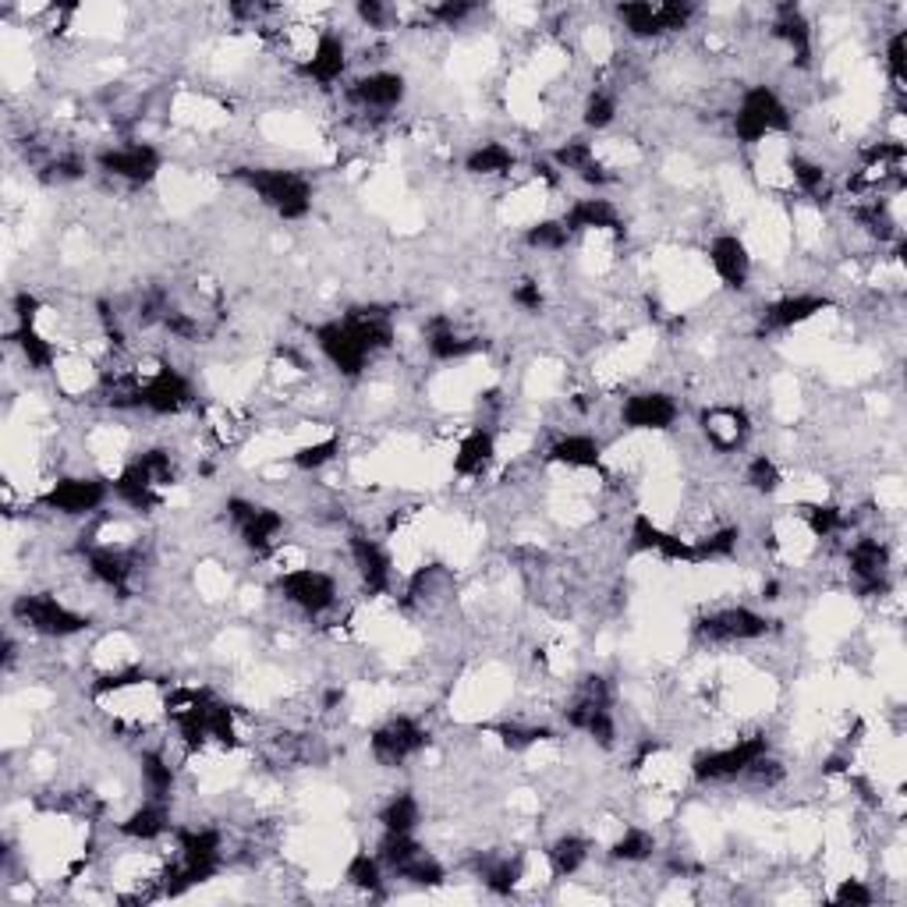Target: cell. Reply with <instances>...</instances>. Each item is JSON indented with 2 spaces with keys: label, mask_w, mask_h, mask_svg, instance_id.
<instances>
[{
  "label": "cell",
  "mask_w": 907,
  "mask_h": 907,
  "mask_svg": "<svg viewBox=\"0 0 907 907\" xmlns=\"http://www.w3.org/2000/svg\"><path fill=\"white\" fill-rule=\"evenodd\" d=\"M235 181L253 188L280 220H305L313 214V185L287 167H238Z\"/></svg>",
  "instance_id": "6da1fadb"
},
{
  "label": "cell",
  "mask_w": 907,
  "mask_h": 907,
  "mask_svg": "<svg viewBox=\"0 0 907 907\" xmlns=\"http://www.w3.org/2000/svg\"><path fill=\"white\" fill-rule=\"evenodd\" d=\"M178 851L181 861L167 873L164 894L181 897L199 883H209L224 865V837L220 829H178Z\"/></svg>",
  "instance_id": "7a4b0ae2"
},
{
  "label": "cell",
  "mask_w": 907,
  "mask_h": 907,
  "mask_svg": "<svg viewBox=\"0 0 907 907\" xmlns=\"http://www.w3.org/2000/svg\"><path fill=\"white\" fill-rule=\"evenodd\" d=\"M790 131V110L777 96L773 86H751L745 89L741 103L735 110V139L745 146H759L769 135Z\"/></svg>",
  "instance_id": "3957f363"
},
{
  "label": "cell",
  "mask_w": 907,
  "mask_h": 907,
  "mask_svg": "<svg viewBox=\"0 0 907 907\" xmlns=\"http://www.w3.org/2000/svg\"><path fill=\"white\" fill-rule=\"evenodd\" d=\"M11 617L22 628L43 634V639H71L89 628V617L75 613L50 592H26L11 603Z\"/></svg>",
  "instance_id": "277c9868"
},
{
  "label": "cell",
  "mask_w": 907,
  "mask_h": 907,
  "mask_svg": "<svg viewBox=\"0 0 907 907\" xmlns=\"http://www.w3.org/2000/svg\"><path fill=\"white\" fill-rule=\"evenodd\" d=\"M773 631V621L751 607H723L712 610L694 621V639L709 642V645H723V642H759Z\"/></svg>",
  "instance_id": "5b68a950"
},
{
  "label": "cell",
  "mask_w": 907,
  "mask_h": 907,
  "mask_svg": "<svg viewBox=\"0 0 907 907\" xmlns=\"http://www.w3.org/2000/svg\"><path fill=\"white\" fill-rule=\"evenodd\" d=\"M769 756V738L766 735H756V738H745L738 745H727V748H717V751H702V756H694L691 762V777L699 783H720V780H738L748 773V766Z\"/></svg>",
  "instance_id": "8992f818"
},
{
  "label": "cell",
  "mask_w": 907,
  "mask_h": 907,
  "mask_svg": "<svg viewBox=\"0 0 907 907\" xmlns=\"http://www.w3.org/2000/svg\"><path fill=\"white\" fill-rule=\"evenodd\" d=\"M430 745H433V735L418 720H412V717H394V720H387L383 727H376L373 738H369L373 759L379 766H387V769L404 766L408 759L422 756V751H426Z\"/></svg>",
  "instance_id": "52a82bcc"
},
{
  "label": "cell",
  "mask_w": 907,
  "mask_h": 907,
  "mask_svg": "<svg viewBox=\"0 0 907 907\" xmlns=\"http://www.w3.org/2000/svg\"><path fill=\"white\" fill-rule=\"evenodd\" d=\"M110 496H114L110 482L89 479V475H68V479H57L53 486L40 496V507L68 514V517H86V514L100 511Z\"/></svg>",
  "instance_id": "ba28073f"
},
{
  "label": "cell",
  "mask_w": 907,
  "mask_h": 907,
  "mask_svg": "<svg viewBox=\"0 0 907 907\" xmlns=\"http://www.w3.org/2000/svg\"><path fill=\"white\" fill-rule=\"evenodd\" d=\"M313 337H316V347L323 352V358L331 362L334 369H337L341 376H347V379H358L365 365H369V355H373V352L362 344V337H358L344 319L319 323L316 331H313Z\"/></svg>",
  "instance_id": "9c48e42d"
},
{
  "label": "cell",
  "mask_w": 907,
  "mask_h": 907,
  "mask_svg": "<svg viewBox=\"0 0 907 907\" xmlns=\"http://www.w3.org/2000/svg\"><path fill=\"white\" fill-rule=\"evenodd\" d=\"M277 592L308 617H319L337 603V582L326 571H316V568L284 571L277 578Z\"/></svg>",
  "instance_id": "30bf717a"
},
{
  "label": "cell",
  "mask_w": 907,
  "mask_h": 907,
  "mask_svg": "<svg viewBox=\"0 0 907 907\" xmlns=\"http://www.w3.org/2000/svg\"><path fill=\"white\" fill-rule=\"evenodd\" d=\"M224 511L230 517V525L238 529L245 550H253V553H266L269 546H274V539L280 535V529H284V514L280 511L253 504V500H245V496H230L224 504Z\"/></svg>",
  "instance_id": "8fae6325"
},
{
  "label": "cell",
  "mask_w": 907,
  "mask_h": 907,
  "mask_svg": "<svg viewBox=\"0 0 907 907\" xmlns=\"http://www.w3.org/2000/svg\"><path fill=\"white\" fill-rule=\"evenodd\" d=\"M96 167H100L107 178H118L128 185H149L160 174L164 157L157 146L149 142H135V146H121V149H103L96 152Z\"/></svg>",
  "instance_id": "7c38bea8"
},
{
  "label": "cell",
  "mask_w": 907,
  "mask_h": 907,
  "mask_svg": "<svg viewBox=\"0 0 907 907\" xmlns=\"http://www.w3.org/2000/svg\"><path fill=\"white\" fill-rule=\"evenodd\" d=\"M135 397H139V408H146L152 415H178L181 408H188V404L196 401V391H191L185 373H178L174 365H160V369L142 383Z\"/></svg>",
  "instance_id": "4fadbf2b"
},
{
  "label": "cell",
  "mask_w": 907,
  "mask_h": 907,
  "mask_svg": "<svg viewBox=\"0 0 907 907\" xmlns=\"http://www.w3.org/2000/svg\"><path fill=\"white\" fill-rule=\"evenodd\" d=\"M678 415H681L678 401H673L670 394H663V391L631 394L621 404L624 430H634V433H663V430H673Z\"/></svg>",
  "instance_id": "5bb4252c"
},
{
  "label": "cell",
  "mask_w": 907,
  "mask_h": 907,
  "mask_svg": "<svg viewBox=\"0 0 907 907\" xmlns=\"http://www.w3.org/2000/svg\"><path fill=\"white\" fill-rule=\"evenodd\" d=\"M347 550H352V561H355V571L362 578V585L369 595H383L391 592V582H394V561L391 553L383 550L376 539L355 532L347 539Z\"/></svg>",
  "instance_id": "9a60e30c"
},
{
  "label": "cell",
  "mask_w": 907,
  "mask_h": 907,
  "mask_svg": "<svg viewBox=\"0 0 907 907\" xmlns=\"http://www.w3.org/2000/svg\"><path fill=\"white\" fill-rule=\"evenodd\" d=\"M408 96V82L397 71H373L347 86V100L362 110H394Z\"/></svg>",
  "instance_id": "2e32d148"
},
{
  "label": "cell",
  "mask_w": 907,
  "mask_h": 907,
  "mask_svg": "<svg viewBox=\"0 0 907 907\" xmlns=\"http://www.w3.org/2000/svg\"><path fill=\"white\" fill-rule=\"evenodd\" d=\"M847 564H851V574L861 582L865 595L886 592L890 582H886V571H890V546L883 539H858V543L847 550Z\"/></svg>",
  "instance_id": "e0dca14e"
},
{
  "label": "cell",
  "mask_w": 907,
  "mask_h": 907,
  "mask_svg": "<svg viewBox=\"0 0 907 907\" xmlns=\"http://www.w3.org/2000/svg\"><path fill=\"white\" fill-rule=\"evenodd\" d=\"M110 493L118 496L125 507H131V511H157L164 504L160 482L152 479V472L142 465V457L128 461V465L118 472V479L110 482Z\"/></svg>",
  "instance_id": "ac0fdd59"
},
{
  "label": "cell",
  "mask_w": 907,
  "mask_h": 907,
  "mask_svg": "<svg viewBox=\"0 0 907 907\" xmlns=\"http://www.w3.org/2000/svg\"><path fill=\"white\" fill-rule=\"evenodd\" d=\"M709 263L730 292H745L751 277V253L738 235H717L709 241Z\"/></svg>",
  "instance_id": "d6986e66"
},
{
  "label": "cell",
  "mask_w": 907,
  "mask_h": 907,
  "mask_svg": "<svg viewBox=\"0 0 907 907\" xmlns=\"http://www.w3.org/2000/svg\"><path fill=\"white\" fill-rule=\"evenodd\" d=\"M564 720L571 730H582L595 745L613 748L617 741V723L610 712V699H595V694H582L571 709H564Z\"/></svg>",
  "instance_id": "ffe728a7"
},
{
  "label": "cell",
  "mask_w": 907,
  "mask_h": 907,
  "mask_svg": "<svg viewBox=\"0 0 907 907\" xmlns=\"http://www.w3.org/2000/svg\"><path fill=\"white\" fill-rule=\"evenodd\" d=\"M702 433L709 440V447L712 451H720V454H730V451H738L741 443L748 440L751 433V418L745 408H709L702 412Z\"/></svg>",
  "instance_id": "44dd1931"
},
{
  "label": "cell",
  "mask_w": 907,
  "mask_h": 907,
  "mask_svg": "<svg viewBox=\"0 0 907 907\" xmlns=\"http://www.w3.org/2000/svg\"><path fill=\"white\" fill-rule=\"evenodd\" d=\"M344 68H347V43L337 32H323L316 47L308 50V57L302 61V75L319 86H334L344 75Z\"/></svg>",
  "instance_id": "7402d4cb"
},
{
  "label": "cell",
  "mask_w": 907,
  "mask_h": 907,
  "mask_svg": "<svg viewBox=\"0 0 907 907\" xmlns=\"http://www.w3.org/2000/svg\"><path fill=\"white\" fill-rule=\"evenodd\" d=\"M773 32H777V40L790 50V61H795V68L812 65V26H808V18L801 14L798 4H780L777 8Z\"/></svg>",
  "instance_id": "603a6c76"
},
{
  "label": "cell",
  "mask_w": 907,
  "mask_h": 907,
  "mask_svg": "<svg viewBox=\"0 0 907 907\" xmlns=\"http://www.w3.org/2000/svg\"><path fill=\"white\" fill-rule=\"evenodd\" d=\"M568 235H585V230H610V235H624V220L617 214L610 199H578L561 217Z\"/></svg>",
  "instance_id": "cb8c5ba5"
},
{
  "label": "cell",
  "mask_w": 907,
  "mask_h": 907,
  "mask_svg": "<svg viewBox=\"0 0 907 907\" xmlns=\"http://www.w3.org/2000/svg\"><path fill=\"white\" fill-rule=\"evenodd\" d=\"M86 568L100 585L118 592L121 600L128 595V578H131V553L121 546H89L86 550Z\"/></svg>",
  "instance_id": "d4e9b609"
},
{
  "label": "cell",
  "mask_w": 907,
  "mask_h": 907,
  "mask_svg": "<svg viewBox=\"0 0 907 907\" xmlns=\"http://www.w3.org/2000/svg\"><path fill=\"white\" fill-rule=\"evenodd\" d=\"M829 305H834V302L822 298V295H787V298H780V302H773L766 308L762 326H766V331H795V326L826 313Z\"/></svg>",
  "instance_id": "484cf974"
},
{
  "label": "cell",
  "mask_w": 907,
  "mask_h": 907,
  "mask_svg": "<svg viewBox=\"0 0 907 907\" xmlns=\"http://www.w3.org/2000/svg\"><path fill=\"white\" fill-rule=\"evenodd\" d=\"M426 347L436 362H457V358H469L472 352H479L482 341L461 334L451 316H433L426 323Z\"/></svg>",
  "instance_id": "4316f807"
},
{
  "label": "cell",
  "mask_w": 907,
  "mask_h": 907,
  "mask_svg": "<svg viewBox=\"0 0 907 907\" xmlns=\"http://www.w3.org/2000/svg\"><path fill=\"white\" fill-rule=\"evenodd\" d=\"M553 167L556 170H571V174H578V178H582L585 185H595V188H603V185H610L613 178L607 174V167L595 160V149H592V142H585V139H571V142H564V146H556L553 149Z\"/></svg>",
  "instance_id": "83f0119b"
},
{
  "label": "cell",
  "mask_w": 907,
  "mask_h": 907,
  "mask_svg": "<svg viewBox=\"0 0 907 907\" xmlns=\"http://www.w3.org/2000/svg\"><path fill=\"white\" fill-rule=\"evenodd\" d=\"M496 457V436L490 430L475 426L465 440L457 443V454H454V472L461 479H479L493 465Z\"/></svg>",
  "instance_id": "f1b7e54d"
},
{
  "label": "cell",
  "mask_w": 907,
  "mask_h": 907,
  "mask_svg": "<svg viewBox=\"0 0 907 907\" xmlns=\"http://www.w3.org/2000/svg\"><path fill=\"white\" fill-rule=\"evenodd\" d=\"M344 323L362 337V344L369 347L373 355L387 352V347L394 344V319H391V313H383V308H376V305L352 308V313L344 316Z\"/></svg>",
  "instance_id": "f546056e"
},
{
  "label": "cell",
  "mask_w": 907,
  "mask_h": 907,
  "mask_svg": "<svg viewBox=\"0 0 907 907\" xmlns=\"http://www.w3.org/2000/svg\"><path fill=\"white\" fill-rule=\"evenodd\" d=\"M170 829V808L167 801H157L149 798L146 805H139L135 812L121 822V837L128 840H139V844H149V840H160Z\"/></svg>",
  "instance_id": "4dcf8cb0"
},
{
  "label": "cell",
  "mask_w": 907,
  "mask_h": 907,
  "mask_svg": "<svg viewBox=\"0 0 907 907\" xmlns=\"http://www.w3.org/2000/svg\"><path fill=\"white\" fill-rule=\"evenodd\" d=\"M550 461L553 465H568V469H600L603 447H600V440H592L585 433H568L550 447Z\"/></svg>",
  "instance_id": "1f68e13d"
},
{
  "label": "cell",
  "mask_w": 907,
  "mask_h": 907,
  "mask_svg": "<svg viewBox=\"0 0 907 907\" xmlns=\"http://www.w3.org/2000/svg\"><path fill=\"white\" fill-rule=\"evenodd\" d=\"M617 18L624 22V29L639 40H655L663 36V4H649V0H624L617 4Z\"/></svg>",
  "instance_id": "d6a6232c"
},
{
  "label": "cell",
  "mask_w": 907,
  "mask_h": 907,
  "mask_svg": "<svg viewBox=\"0 0 907 907\" xmlns=\"http://www.w3.org/2000/svg\"><path fill=\"white\" fill-rule=\"evenodd\" d=\"M589 851H592V844L585 837H578V834H564V837H556L550 844V868H553V876L556 879H571L574 873H582V865L589 861Z\"/></svg>",
  "instance_id": "836d02e7"
},
{
  "label": "cell",
  "mask_w": 907,
  "mask_h": 907,
  "mask_svg": "<svg viewBox=\"0 0 907 907\" xmlns=\"http://www.w3.org/2000/svg\"><path fill=\"white\" fill-rule=\"evenodd\" d=\"M514 152L504 142H482L465 157V170L472 178H496V174H511L514 170Z\"/></svg>",
  "instance_id": "e575fe53"
},
{
  "label": "cell",
  "mask_w": 907,
  "mask_h": 907,
  "mask_svg": "<svg viewBox=\"0 0 907 907\" xmlns=\"http://www.w3.org/2000/svg\"><path fill=\"white\" fill-rule=\"evenodd\" d=\"M418 822H422V808H418V798L408 795V790H401V795H394L379 808V826L391 829V834H415Z\"/></svg>",
  "instance_id": "d590c367"
},
{
  "label": "cell",
  "mask_w": 907,
  "mask_h": 907,
  "mask_svg": "<svg viewBox=\"0 0 907 907\" xmlns=\"http://www.w3.org/2000/svg\"><path fill=\"white\" fill-rule=\"evenodd\" d=\"M738 543H741V529L738 525H727V529H717L702 539H694L691 550H694V564H712V561H730V556L738 553Z\"/></svg>",
  "instance_id": "8d00e7d4"
},
{
  "label": "cell",
  "mask_w": 907,
  "mask_h": 907,
  "mask_svg": "<svg viewBox=\"0 0 907 907\" xmlns=\"http://www.w3.org/2000/svg\"><path fill=\"white\" fill-rule=\"evenodd\" d=\"M8 341L18 347V352H22V358L29 362V369H36V373H47L50 365L57 362V347L43 334H36V326H18Z\"/></svg>",
  "instance_id": "74e56055"
},
{
  "label": "cell",
  "mask_w": 907,
  "mask_h": 907,
  "mask_svg": "<svg viewBox=\"0 0 907 907\" xmlns=\"http://www.w3.org/2000/svg\"><path fill=\"white\" fill-rule=\"evenodd\" d=\"M344 879L352 883L355 890L379 897L383 894V861H379V855L355 851L352 861H347V868H344Z\"/></svg>",
  "instance_id": "f35d334b"
},
{
  "label": "cell",
  "mask_w": 907,
  "mask_h": 907,
  "mask_svg": "<svg viewBox=\"0 0 907 907\" xmlns=\"http://www.w3.org/2000/svg\"><path fill=\"white\" fill-rule=\"evenodd\" d=\"M139 773H142V787L149 798L167 801L174 790V769L164 759V751H142L139 756Z\"/></svg>",
  "instance_id": "ab89813d"
},
{
  "label": "cell",
  "mask_w": 907,
  "mask_h": 907,
  "mask_svg": "<svg viewBox=\"0 0 907 907\" xmlns=\"http://www.w3.org/2000/svg\"><path fill=\"white\" fill-rule=\"evenodd\" d=\"M652 851H655V837L649 834V829L631 826V829H624V834L613 840L610 858L613 861H624V865H639V861H649Z\"/></svg>",
  "instance_id": "60d3db41"
},
{
  "label": "cell",
  "mask_w": 907,
  "mask_h": 907,
  "mask_svg": "<svg viewBox=\"0 0 907 907\" xmlns=\"http://www.w3.org/2000/svg\"><path fill=\"white\" fill-rule=\"evenodd\" d=\"M568 241H571V235L561 220H535L525 227V245L539 248V253H564Z\"/></svg>",
  "instance_id": "b9f144b4"
},
{
  "label": "cell",
  "mask_w": 907,
  "mask_h": 907,
  "mask_svg": "<svg viewBox=\"0 0 907 907\" xmlns=\"http://www.w3.org/2000/svg\"><path fill=\"white\" fill-rule=\"evenodd\" d=\"M397 876L401 879H408L412 886H443V879H447V868H443L426 847H422V851L412 858V861H404L401 868H397Z\"/></svg>",
  "instance_id": "7bdbcfd3"
},
{
  "label": "cell",
  "mask_w": 907,
  "mask_h": 907,
  "mask_svg": "<svg viewBox=\"0 0 907 907\" xmlns=\"http://www.w3.org/2000/svg\"><path fill=\"white\" fill-rule=\"evenodd\" d=\"M493 735L500 738V745L511 751H529L532 745H543L553 738L550 727H521V723H500Z\"/></svg>",
  "instance_id": "ee69618b"
},
{
  "label": "cell",
  "mask_w": 907,
  "mask_h": 907,
  "mask_svg": "<svg viewBox=\"0 0 907 907\" xmlns=\"http://www.w3.org/2000/svg\"><path fill=\"white\" fill-rule=\"evenodd\" d=\"M482 883H486L490 894L511 897L514 886L521 883V858H500V861H493L486 873H482Z\"/></svg>",
  "instance_id": "f6af8a7d"
},
{
  "label": "cell",
  "mask_w": 907,
  "mask_h": 907,
  "mask_svg": "<svg viewBox=\"0 0 907 907\" xmlns=\"http://www.w3.org/2000/svg\"><path fill=\"white\" fill-rule=\"evenodd\" d=\"M805 525L816 539H834L837 532L847 529V517L834 504H812V507H805Z\"/></svg>",
  "instance_id": "bcb514c9"
},
{
  "label": "cell",
  "mask_w": 907,
  "mask_h": 907,
  "mask_svg": "<svg viewBox=\"0 0 907 907\" xmlns=\"http://www.w3.org/2000/svg\"><path fill=\"white\" fill-rule=\"evenodd\" d=\"M337 451H341V440L337 436H326L319 443H305V447H298L292 454V465L302 469V472H316L323 465H331V461L337 457Z\"/></svg>",
  "instance_id": "7dc6e473"
},
{
  "label": "cell",
  "mask_w": 907,
  "mask_h": 907,
  "mask_svg": "<svg viewBox=\"0 0 907 907\" xmlns=\"http://www.w3.org/2000/svg\"><path fill=\"white\" fill-rule=\"evenodd\" d=\"M745 482H748V486L756 490V493H762V496H773V493L780 490L783 475H780V469H777V461H773V457L759 454V457H751V461H748Z\"/></svg>",
  "instance_id": "c3c4849f"
},
{
  "label": "cell",
  "mask_w": 907,
  "mask_h": 907,
  "mask_svg": "<svg viewBox=\"0 0 907 907\" xmlns=\"http://www.w3.org/2000/svg\"><path fill=\"white\" fill-rule=\"evenodd\" d=\"M790 178H795V185L805 191V196H822L826 191V170L816 160L801 157V152L790 157Z\"/></svg>",
  "instance_id": "681fc988"
},
{
  "label": "cell",
  "mask_w": 907,
  "mask_h": 907,
  "mask_svg": "<svg viewBox=\"0 0 907 907\" xmlns=\"http://www.w3.org/2000/svg\"><path fill=\"white\" fill-rule=\"evenodd\" d=\"M209 738L224 748H235L238 745V727H235V709L227 702L214 699V709H209Z\"/></svg>",
  "instance_id": "f907efd6"
},
{
  "label": "cell",
  "mask_w": 907,
  "mask_h": 907,
  "mask_svg": "<svg viewBox=\"0 0 907 907\" xmlns=\"http://www.w3.org/2000/svg\"><path fill=\"white\" fill-rule=\"evenodd\" d=\"M663 529L649 514H634L631 521V553H655L663 543Z\"/></svg>",
  "instance_id": "816d5d0a"
},
{
  "label": "cell",
  "mask_w": 907,
  "mask_h": 907,
  "mask_svg": "<svg viewBox=\"0 0 907 907\" xmlns=\"http://www.w3.org/2000/svg\"><path fill=\"white\" fill-rule=\"evenodd\" d=\"M613 118H617L613 96H607V92H592V96H589V103H585V128L603 131V128L613 125Z\"/></svg>",
  "instance_id": "f5cc1de1"
},
{
  "label": "cell",
  "mask_w": 907,
  "mask_h": 907,
  "mask_svg": "<svg viewBox=\"0 0 907 907\" xmlns=\"http://www.w3.org/2000/svg\"><path fill=\"white\" fill-rule=\"evenodd\" d=\"M904 47H907V32H894L890 43H886V75H890L894 89L904 96V82H907V71H904Z\"/></svg>",
  "instance_id": "db71d44e"
},
{
  "label": "cell",
  "mask_w": 907,
  "mask_h": 907,
  "mask_svg": "<svg viewBox=\"0 0 907 907\" xmlns=\"http://www.w3.org/2000/svg\"><path fill=\"white\" fill-rule=\"evenodd\" d=\"M82 178H86V164L79 157H61V160L47 164V170H43L47 185H71V181H82Z\"/></svg>",
  "instance_id": "11a10c76"
},
{
  "label": "cell",
  "mask_w": 907,
  "mask_h": 907,
  "mask_svg": "<svg viewBox=\"0 0 907 907\" xmlns=\"http://www.w3.org/2000/svg\"><path fill=\"white\" fill-rule=\"evenodd\" d=\"M834 904L837 907H868V904H876V894L868 890L861 879H840V886L834 890Z\"/></svg>",
  "instance_id": "9f6ffc18"
},
{
  "label": "cell",
  "mask_w": 907,
  "mask_h": 907,
  "mask_svg": "<svg viewBox=\"0 0 907 907\" xmlns=\"http://www.w3.org/2000/svg\"><path fill=\"white\" fill-rule=\"evenodd\" d=\"M430 14L436 18V22H443V26H461L465 18L475 14V4H472V0H443V4L430 8Z\"/></svg>",
  "instance_id": "6f0895ef"
},
{
  "label": "cell",
  "mask_w": 907,
  "mask_h": 907,
  "mask_svg": "<svg viewBox=\"0 0 907 907\" xmlns=\"http://www.w3.org/2000/svg\"><path fill=\"white\" fill-rule=\"evenodd\" d=\"M146 681V673L142 670H118V673H107V678H100L92 684V694H110V691H125L131 684H142Z\"/></svg>",
  "instance_id": "680465c9"
},
{
  "label": "cell",
  "mask_w": 907,
  "mask_h": 907,
  "mask_svg": "<svg viewBox=\"0 0 907 907\" xmlns=\"http://www.w3.org/2000/svg\"><path fill=\"white\" fill-rule=\"evenodd\" d=\"M511 302L517 305V308H525V313H543V305H546V298H543V287H539L535 280H521L514 292H511Z\"/></svg>",
  "instance_id": "91938a15"
},
{
  "label": "cell",
  "mask_w": 907,
  "mask_h": 907,
  "mask_svg": "<svg viewBox=\"0 0 907 907\" xmlns=\"http://www.w3.org/2000/svg\"><path fill=\"white\" fill-rule=\"evenodd\" d=\"M11 308H14V319H18V326H32V323H36V316H40L43 302L36 298V295H29V292H18V295H14V302H11Z\"/></svg>",
  "instance_id": "94428289"
},
{
  "label": "cell",
  "mask_w": 907,
  "mask_h": 907,
  "mask_svg": "<svg viewBox=\"0 0 907 907\" xmlns=\"http://www.w3.org/2000/svg\"><path fill=\"white\" fill-rule=\"evenodd\" d=\"M355 14H358L369 29H383V22H387V4H379V0H358V4H355Z\"/></svg>",
  "instance_id": "6125c7cd"
},
{
  "label": "cell",
  "mask_w": 907,
  "mask_h": 907,
  "mask_svg": "<svg viewBox=\"0 0 907 907\" xmlns=\"http://www.w3.org/2000/svg\"><path fill=\"white\" fill-rule=\"evenodd\" d=\"M762 600H769V603L780 600V582H766L762 585Z\"/></svg>",
  "instance_id": "be15d7a7"
},
{
  "label": "cell",
  "mask_w": 907,
  "mask_h": 907,
  "mask_svg": "<svg viewBox=\"0 0 907 907\" xmlns=\"http://www.w3.org/2000/svg\"><path fill=\"white\" fill-rule=\"evenodd\" d=\"M337 702H344V691H341V688H334V691H326V699H323V706H326V709H334Z\"/></svg>",
  "instance_id": "e7e4bbea"
}]
</instances>
